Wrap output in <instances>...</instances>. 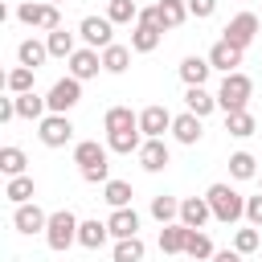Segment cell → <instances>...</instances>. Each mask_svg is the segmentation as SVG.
<instances>
[{"instance_id":"obj_6","label":"cell","mask_w":262,"mask_h":262,"mask_svg":"<svg viewBox=\"0 0 262 262\" xmlns=\"http://www.w3.org/2000/svg\"><path fill=\"white\" fill-rule=\"evenodd\" d=\"M78 37H82L90 49H106V45H115V20H111V16H82Z\"/></svg>"},{"instance_id":"obj_5","label":"cell","mask_w":262,"mask_h":262,"mask_svg":"<svg viewBox=\"0 0 262 262\" xmlns=\"http://www.w3.org/2000/svg\"><path fill=\"white\" fill-rule=\"evenodd\" d=\"M45 102H49V115H70L78 102H82V82L74 78V74H66V78H57L53 86H49V94H45Z\"/></svg>"},{"instance_id":"obj_22","label":"cell","mask_w":262,"mask_h":262,"mask_svg":"<svg viewBox=\"0 0 262 262\" xmlns=\"http://www.w3.org/2000/svg\"><path fill=\"white\" fill-rule=\"evenodd\" d=\"M143 139H147V135H143L139 127H127V131H111V135H106V147L119 151V156H131V151L143 147Z\"/></svg>"},{"instance_id":"obj_19","label":"cell","mask_w":262,"mask_h":262,"mask_svg":"<svg viewBox=\"0 0 262 262\" xmlns=\"http://www.w3.org/2000/svg\"><path fill=\"white\" fill-rule=\"evenodd\" d=\"M106 237H111V225H106V221H98V217L78 225V246H82V250H102V246H106Z\"/></svg>"},{"instance_id":"obj_7","label":"cell","mask_w":262,"mask_h":262,"mask_svg":"<svg viewBox=\"0 0 262 262\" xmlns=\"http://www.w3.org/2000/svg\"><path fill=\"white\" fill-rule=\"evenodd\" d=\"M37 139H41L45 147H66V143L74 139V123H70V115H45V119L37 123Z\"/></svg>"},{"instance_id":"obj_1","label":"cell","mask_w":262,"mask_h":262,"mask_svg":"<svg viewBox=\"0 0 262 262\" xmlns=\"http://www.w3.org/2000/svg\"><path fill=\"white\" fill-rule=\"evenodd\" d=\"M205 201H209V209H213V221H221V225H233V221H242L246 217V196L237 192V188H229V184H209V192H205Z\"/></svg>"},{"instance_id":"obj_38","label":"cell","mask_w":262,"mask_h":262,"mask_svg":"<svg viewBox=\"0 0 262 262\" xmlns=\"http://www.w3.org/2000/svg\"><path fill=\"white\" fill-rule=\"evenodd\" d=\"M106 16L115 25H131V20H139V4L135 0H106Z\"/></svg>"},{"instance_id":"obj_39","label":"cell","mask_w":262,"mask_h":262,"mask_svg":"<svg viewBox=\"0 0 262 262\" xmlns=\"http://www.w3.org/2000/svg\"><path fill=\"white\" fill-rule=\"evenodd\" d=\"M184 254H188V258H196V262H205V258H213L217 250H213V242H209V233H201V229H192V233H188V246H184Z\"/></svg>"},{"instance_id":"obj_47","label":"cell","mask_w":262,"mask_h":262,"mask_svg":"<svg viewBox=\"0 0 262 262\" xmlns=\"http://www.w3.org/2000/svg\"><path fill=\"white\" fill-rule=\"evenodd\" d=\"M49 4H61V0H49Z\"/></svg>"},{"instance_id":"obj_30","label":"cell","mask_w":262,"mask_h":262,"mask_svg":"<svg viewBox=\"0 0 262 262\" xmlns=\"http://www.w3.org/2000/svg\"><path fill=\"white\" fill-rule=\"evenodd\" d=\"M143 254H147V246H143V237L135 233V237H119L115 242V250H111V258L115 262H143Z\"/></svg>"},{"instance_id":"obj_8","label":"cell","mask_w":262,"mask_h":262,"mask_svg":"<svg viewBox=\"0 0 262 262\" xmlns=\"http://www.w3.org/2000/svg\"><path fill=\"white\" fill-rule=\"evenodd\" d=\"M12 225H16V233H45V225H49V213L37 205V201H25V205H16L12 209Z\"/></svg>"},{"instance_id":"obj_23","label":"cell","mask_w":262,"mask_h":262,"mask_svg":"<svg viewBox=\"0 0 262 262\" xmlns=\"http://www.w3.org/2000/svg\"><path fill=\"white\" fill-rule=\"evenodd\" d=\"M156 12H160L164 33H168V29H180V25L188 20V0H156Z\"/></svg>"},{"instance_id":"obj_11","label":"cell","mask_w":262,"mask_h":262,"mask_svg":"<svg viewBox=\"0 0 262 262\" xmlns=\"http://www.w3.org/2000/svg\"><path fill=\"white\" fill-rule=\"evenodd\" d=\"M66 61H70V74H74L78 82H90V78H98V70H102V53L90 49V45H86V49H74Z\"/></svg>"},{"instance_id":"obj_14","label":"cell","mask_w":262,"mask_h":262,"mask_svg":"<svg viewBox=\"0 0 262 262\" xmlns=\"http://www.w3.org/2000/svg\"><path fill=\"white\" fill-rule=\"evenodd\" d=\"M172 135H176V143H184V147H196V143H201V135H205V127H201V115H192V111L176 115V119H172Z\"/></svg>"},{"instance_id":"obj_26","label":"cell","mask_w":262,"mask_h":262,"mask_svg":"<svg viewBox=\"0 0 262 262\" xmlns=\"http://www.w3.org/2000/svg\"><path fill=\"white\" fill-rule=\"evenodd\" d=\"M160 37H164L160 25H139V20H135V29H131V49H135V53H151V49L160 45Z\"/></svg>"},{"instance_id":"obj_45","label":"cell","mask_w":262,"mask_h":262,"mask_svg":"<svg viewBox=\"0 0 262 262\" xmlns=\"http://www.w3.org/2000/svg\"><path fill=\"white\" fill-rule=\"evenodd\" d=\"M209 262H242V254H237V250H217Z\"/></svg>"},{"instance_id":"obj_46","label":"cell","mask_w":262,"mask_h":262,"mask_svg":"<svg viewBox=\"0 0 262 262\" xmlns=\"http://www.w3.org/2000/svg\"><path fill=\"white\" fill-rule=\"evenodd\" d=\"M258 184H262V172H258Z\"/></svg>"},{"instance_id":"obj_24","label":"cell","mask_w":262,"mask_h":262,"mask_svg":"<svg viewBox=\"0 0 262 262\" xmlns=\"http://www.w3.org/2000/svg\"><path fill=\"white\" fill-rule=\"evenodd\" d=\"M45 57H49V45H45V41L25 37V41L16 45V61H20V66H29V70H41V66H45Z\"/></svg>"},{"instance_id":"obj_2","label":"cell","mask_w":262,"mask_h":262,"mask_svg":"<svg viewBox=\"0 0 262 262\" xmlns=\"http://www.w3.org/2000/svg\"><path fill=\"white\" fill-rule=\"evenodd\" d=\"M78 217L70 213V209H57V213H49V225H45V246L49 250H57V254H66L70 246H78Z\"/></svg>"},{"instance_id":"obj_15","label":"cell","mask_w":262,"mask_h":262,"mask_svg":"<svg viewBox=\"0 0 262 262\" xmlns=\"http://www.w3.org/2000/svg\"><path fill=\"white\" fill-rule=\"evenodd\" d=\"M106 156H111V147L98 143V139H78V143H74V164H78V172H82V168H94V164H106Z\"/></svg>"},{"instance_id":"obj_18","label":"cell","mask_w":262,"mask_h":262,"mask_svg":"<svg viewBox=\"0 0 262 262\" xmlns=\"http://www.w3.org/2000/svg\"><path fill=\"white\" fill-rule=\"evenodd\" d=\"M49 115V102L37 94V90H25V94H16V119H29V123H41Z\"/></svg>"},{"instance_id":"obj_43","label":"cell","mask_w":262,"mask_h":262,"mask_svg":"<svg viewBox=\"0 0 262 262\" xmlns=\"http://www.w3.org/2000/svg\"><path fill=\"white\" fill-rule=\"evenodd\" d=\"M246 221L262 229V192L258 196H246Z\"/></svg>"},{"instance_id":"obj_31","label":"cell","mask_w":262,"mask_h":262,"mask_svg":"<svg viewBox=\"0 0 262 262\" xmlns=\"http://www.w3.org/2000/svg\"><path fill=\"white\" fill-rule=\"evenodd\" d=\"M102 127H106V135H111V131H127V127H139V115H135L131 106H111V111L102 115Z\"/></svg>"},{"instance_id":"obj_41","label":"cell","mask_w":262,"mask_h":262,"mask_svg":"<svg viewBox=\"0 0 262 262\" xmlns=\"http://www.w3.org/2000/svg\"><path fill=\"white\" fill-rule=\"evenodd\" d=\"M82 180H86V184H106V180H111V164H94V168H82Z\"/></svg>"},{"instance_id":"obj_32","label":"cell","mask_w":262,"mask_h":262,"mask_svg":"<svg viewBox=\"0 0 262 262\" xmlns=\"http://www.w3.org/2000/svg\"><path fill=\"white\" fill-rule=\"evenodd\" d=\"M151 217H156L160 225H168V221H180V201H176V196H168V192L151 196Z\"/></svg>"},{"instance_id":"obj_3","label":"cell","mask_w":262,"mask_h":262,"mask_svg":"<svg viewBox=\"0 0 262 262\" xmlns=\"http://www.w3.org/2000/svg\"><path fill=\"white\" fill-rule=\"evenodd\" d=\"M250 94H254V82H250L242 70H233V74H225L221 86H217V106H221L225 115H229V111H246Z\"/></svg>"},{"instance_id":"obj_33","label":"cell","mask_w":262,"mask_h":262,"mask_svg":"<svg viewBox=\"0 0 262 262\" xmlns=\"http://www.w3.org/2000/svg\"><path fill=\"white\" fill-rule=\"evenodd\" d=\"M229 176H233V180H254V176H258V160H254L250 151H233V156H229Z\"/></svg>"},{"instance_id":"obj_27","label":"cell","mask_w":262,"mask_h":262,"mask_svg":"<svg viewBox=\"0 0 262 262\" xmlns=\"http://www.w3.org/2000/svg\"><path fill=\"white\" fill-rule=\"evenodd\" d=\"M4 196H8L12 205H25V201H33V196H37V184H33V176H29V172H20V176H8V184H4Z\"/></svg>"},{"instance_id":"obj_37","label":"cell","mask_w":262,"mask_h":262,"mask_svg":"<svg viewBox=\"0 0 262 262\" xmlns=\"http://www.w3.org/2000/svg\"><path fill=\"white\" fill-rule=\"evenodd\" d=\"M25 164H29V156H25L20 147H12V143H8V147H0V172H4V176H20V172H25Z\"/></svg>"},{"instance_id":"obj_9","label":"cell","mask_w":262,"mask_h":262,"mask_svg":"<svg viewBox=\"0 0 262 262\" xmlns=\"http://www.w3.org/2000/svg\"><path fill=\"white\" fill-rule=\"evenodd\" d=\"M258 25H262V20H258L254 12H237V16H233V20H229V25L221 29V37H225L229 45H237V49H246V45H250V41L258 37Z\"/></svg>"},{"instance_id":"obj_29","label":"cell","mask_w":262,"mask_h":262,"mask_svg":"<svg viewBox=\"0 0 262 262\" xmlns=\"http://www.w3.org/2000/svg\"><path fill=\"white\" fill-rule=\"evenodd\" d=\"M225 131H229L233 139H250V135L258 131V119H254L250 111H229V115H225Z\"/></svg>"},{"instance_id":"obj_42","label":"cell","mask_w":262,"mask_h":262,"mask_svg":"<svg viewBox=\"0 0 262 262\" xmlns=\"http://www.w3.org/2000/svg\"><path fill=\"white\" fill-rule=\"evenodd\" d=\"M213 12H217V0H188V16L205 20V16H213Z\"/></svg>"},{"instance_id":"obj_34","label":"cell","mask_w":262,"mask_h":262,"mask_svg":"<svg viewBox=\"0 0 262 262\" xmlns=\"http://www.w3.org/2000/svg\"><path fill=\"white\" fill-rule=\"evenodd\" d=\"M131 196H135V192H131V184H127V180H106V184H102V201H106L111 209L131 205Z\"/></svg>"},{"instance_id":"obj_21","label":"cell","mask_w":262,"mask_h":262,"mask_svg":"<svg viewBox=\"0 0 262 262\" xmlns=\"http://www.w3.org/2000/svg\"><path fill=\"white\" fill-rule=\"evenodd\" d=\"M213 74V66H209V57H196V53H188L184 61H180V82L184 86H205V78Z\"/></svg>"},{"instance_id":"obj_20","label":"cell","mask_w":262,"mask_h":262,"mask_svg":"<svg viewBox=\"0 0 262 262\" xmlns=\"http://www.w3.org/2000/svg\"><path fill=\"white\" fill-rule=\"evenodd\" d=\"M188 225L184 221H168L164 229H160V250L164 254H184V246H188Z\"/></svg>"},{"instance_id":"obj_17","label":"cell","mask_w":262,"mask_h":262,"mask_svg":"<svg viewBox=\"0 0 262 262\" xmlns=\"http://www.w3.org/2000/svg\"><path fill=\"white\" fill-rule=\"evenodd\" d=\"M209 217H213V209H209L205 196H184V201H180V221H184L188 229H205Z\"/></svg>"},{"instance_id":"obj_16","label":"cell","mask_w":262,"mask_h":262,"mask_svg":"<svg viewBox=\"0 0 262 262\" xmlns=\"http://www.w3.org/2000/svg\"><path fill=\"white\" fill-rule=\"evenodd\" d=\"M106 225H111V237H115V242H119V237H135V233H139V213H135L131 205H123V209H111Z\"/></svg>"},{"instance_id":"obj_44","label":"cell","mask_w":262,"mask_h":262,"mask_svg":"<svg viewBox=\"0 0 262 262\" xmlns=\"http://www.w3.org/2000/svg\"><path fill=\"white\" fill-rule=\"evenodd\" d=\"M139 25H160V12H156V4L151 8H139ZM164 29V25H160Z\"/></svg>"},{"instance_id":"obj_35","label":"cell","mask_w":262,"mask_h":262,"mask_svg":"<svg viewBox=\"0 0 262 262\" xmlns=\"http://www.w3.org/2000/svg\"><path fill=\"white\" fill-rule=\"evenodd\" d=\"M45 45H49V57H70L78 45H74V33H66V29H53V33H45Z\"/></svg>"},{"instance_id":"obj_13","label":"cell","mask_w":262,"mask_h":262,"mask_svg":"<svg viewBox=\"0 0 262 262\" xmlns=\"http://www.w3.org/2000/svg\"><path fill=\"white\" fill-rule=\"evenodd\" d=\"M242 53H246V49H237V45H229V41L221 37V41H217V45H213L205 57H209V66H213V70H221V74H233V70L242 66Z\"/></svg>"},{"instance_id":"obj_12","label":"cell","mask_w":262,"mask_h":262,"mask_svg":"<svg viewBox=\"0 0 262 262\" xmlns=\"http://www.w3.org/2000/svg\"><path fill=\"white\" fill-rule=\"evenodd\" d=\"M135 156H139V168H143V172H164V168L172 164V151H168L164 139H143V147H139Z\"/></svg>"},{"instance_id":"obj_40","label":"cell","mask_w":262,"mask_h":262,"mask_svg":"<svg viewBox=\"0 0 262 262\" xmlns=\"http://www.w3.org/2000/svg\"><path fill=\"white\" fill-rule=\"evenodd\" d=\"M258 246H262L258 225H246V229H237V233H233V250H237V254H254Z\"/></svg>"},{"instance_id":"obj_10","label":"cell","mask_w":262,"mask_h":262,"mask_svg":"<svg viewBox=\"0 0 262 262\" xmlns=\"http://www.w3.org/2000/svg\"><path fill=\"white\" fill-rule=\"evenodd\" d=\"M172 111L168 106H160V102H151V106H143L139 111V131L147 135V139H164V131H172Z\"/></svg>"},{"instance_id":"obj_25","label":"cell","mask_w":262,"mask_h":262,"mask_svg":"<svg viewBox=\"0 0 262 262\" xmlns=\"http://www.w3.org/2000/svg\"><path fill=\"white\" fill-rule=\"evenodd\" d=\"M213 106H217V94H209L205 86H184V111H192V115H213Z\"/></svg>"},{"instance_id":"obj_28","label":"cell","mask_w":262,"mask_h":262,"mask_svg":"<svg viewBox=\"0 0 262 262\" xmlns=\"http://www.w3.org/2000/svg\"><path fill=\"white\" fill-rule=\"evenodd\" d=\"M131 53H135L131 45H119V41L106 45V49H102V70H106V74H123V70L131 66Z\"/></svg>"},{"instance_id":"obj_4","label":"cell","mask_w":262,"mask_h":262,"mask_svg":"<svg viewBox=\"0 0 262 262\" xmlns=\"http://www.w3.org/2000/svg\"><path fill=\"white\" fill-rule=\"evenodd\" d=\"M16 20L29 25V29H45V33L61 29V12H57V4H49V0H20V4H16Z\"/></svg>"},{"instance_id":"obj_36","label":"cell","mask_w":262,"mask_h":262,"mask_svg":"<svg viewBox=\"0 0 262 262\" xmlns=\"http://www.w3.org/2000/svg\"><path fill=\"white\" fill-rule=\"evenodd\" d=\"M33 74H37V70H29V66L8 70V74H4V90H8V94H25V90H33Z\"/></svg>"}]
</instances>
